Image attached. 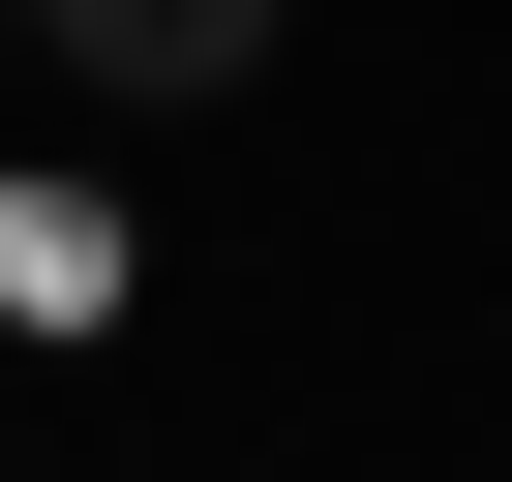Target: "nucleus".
I'll list each match as a JSON object with an SVG mask.
<instances>
[{
    "instance_id": "obj_1",
    "label": "nucleus",
    "mask_w": 512,
    "mask_h": 482,
    "mask_svg": "<svg viewBox=\"0 0 512 482\" xmlns=\"http://www.w3.org/2000/svg\"><path fill=\"white\" fill-rule=\"evenodd\" d=\"M31 31H61V61L121 91V121H181V91H241V61H272L302 0H31Z\"/></svg>"
},
{
    "instance_id": "obj_2",
    "label": "nucleus",
    "mask_w": 512,
    "mask_h": 482,
    "mask_svg": "<svg viewBox=\"0 0 512 482\" xmlns=\"http://www.w3.org/2000/svg\"><path fill=\"white\" fill-rule=\"evenodd\" d=\"M91 302H121V211L91 181H0V332H91Z\"/></svg>"
}]
</instances>
